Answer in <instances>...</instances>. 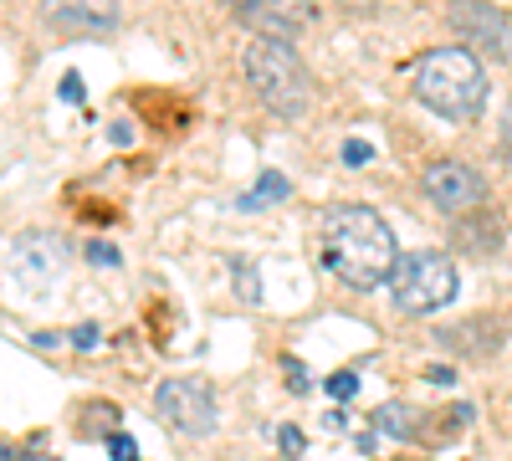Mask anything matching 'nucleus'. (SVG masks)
<instances>
[{
	"label": "nucleus",
	"mask_w": 512,
	"mask_h": 461,
	"mask_svg": "<svg viewBox=\"0 0 512 461\" xmlns=\"http://www.w3.org/2000/svg\"><path fill=\"white\" fill-rule=\"evenodd\" d=\"M277 446H282V456H303V431L282 426V431H277Z\"/></svg>",
	"instance_id": "16"
},
{
	"label": "nucleus",
	"mask_w": 512,
	"mask_h": 461,
	"mask_svg": "<svg viewBox=\"0 0 512 461\" xmlns=\"http://www.w3.org/2000/svg\"><path fill=\"white\" fill-rule=\"evenodd\" d=\"M93 262H103V267H108V262H118V251H113V246H93Z\"/></svg>",
	"instance_id": "20"
},
{
	"label": "nucleus",
	"mask_w": 512,
	"mask_h": 461,
	"mask_svg": "<svg viewBox=\"0 0 512 461\" xmlns=\"http://www.w3.org/2000/svg\"><path fill=\"white\" fill-rule=\"evenodd\" d=\"M410 93L431 113L466 123L487 108V67L472 47H431L410 62Z\"/></svg>",
	"instance_id": "2"
},
{
	"label": "nucleus",
	"mask_w": 512,
	"mask_h": 461,
	"mask_svg": "<svg viewBox=\"0 0 512 461\" xmlns=\"http://www.w3.org/2000/svg\"><path fill=\"white\" fill-rule=\"evenodd\" d=\"M41 16H47V26H57L67 36H108L118 26L113 0H47Z\"/></svg>",
	"instance_id": "8"
},
{
	"label": "nucleus",
	"mask_w": 512,
	"mask_h": 461,
	"mask_svg": "<svg viewBox=\"0 0 512 461\" xmlns=\"http://www.w3.org/2000/svg\"><path fill=\"white\" fill-rule=\"evenodd\" d=\"M236 277H241V282H236V292H241L246 303L262 298V287H256V267H241V262H236Z\"/></svg>",
	"instance_id": "15"
},
{
	"label": "nucleus",
	"mask_w": 512,
	"mask_h": 461,
	"mask_svg": "<svg viewBox=\"0 0 512 461\" xmlns=\"http://www.w3.org/2000/svg\"><path fill=\"white\" fill-rule=\"evenodd\" d=\"M67 262V251L52 241V236H21L16 251H11V277L26 282V287H47Z\"/></svg>",
	"instance_id": "9"
},
{
	"label": "nucleus",
	"mask_w": 512,
	"mask_h": 461,
	"mask_svg": "<svg viewBox=\"0 0 512 461\" xmlns=\"http://www.w3.org/2000/svg\"><path fill=\"white\" fill-rule=\"evenodd\" d=\"M369 159H374V149H369L364 139H349V144H344V164H349V170H364Z\"/></svg>",
	"instance_id": "14"
},
{
	"label": "nucleus",
	"mask_w": 512,
	"mask_h": 461,
	"mask_svg": "<svg viewBox=\"0 0 512 461\" xmlns=\"http://www.w3.org/2000/svg\"><path fill=\"white\" fill-rule=\"evenodd\" d=\"M502 149H507V159H512V113H507V123H502Z\"/></svg>",
	"instance_id": "21"
},
{
	"label": "nucleus",
	"mask_w": 512,
	"mask_h": 461,
	"mask_svg": "<svg viewBox=\"0 0 512 461\" xmlns=\"http://www.w3.org/2000/svg\"><path fill=\"white\" fill-rule=\"evenodd\" d=\"M318 257L344 287L374 292V287L390 282V272L400 262V246H395V231L384 226L379 211H369V205H338L323 221Z\"/></svg>",
	"instance_id": "1"
},
{
	"label": "nucleus",
	"mask_w": 512,
	"mask_h": 461,
	"mask_svg": "<svg viewBox=\"0 0 512 461\" xmlns=\"http://www.w3.org/2000/svg\"><path fill=\"white\" fill-rule=\"evenodd\" d=\"M277 200H287V180L277 170H267L262 180H256V190L241 195V211H267V205H277Z\"/></svg>",
	"instance_id": "10"
},
{
	"label": "nucleus",
	"mask_w": 512,
	"mask_h": 461,
	"mask_svg": "<svg viewBox=\"0 0 512 461\" xmlns=\"http://www.w3.org/2000/svg\"><path fill=\"white\" fill-rule=\"evenodd\" d=\"M108 456L113 461H139V446L128 441V436H108Z\"/></svg>",
	"instance_id": "17"
},
{
	"label": "nucleus",
	"mask_w": 512,
	"mask_h": 461,
	"mask_svg": "<svg viewBox=\"0 0 512 461\" xmlns=\"http://www.w3.org/2000/svg\"><path fill=\"white\" fill-rule=\"evenodd\" d=\"M390 292H395L400 313H436L461 292V277H456V262L446 251H415V257L395 262Z\"/></svg>",
	"instance_id": "4"
},
{
	"label": "nucleus",
	"mask_w": 512,
	"mask_h": 461,
	"mask_svg": "<svg viewBox=\"0 0 512 461\" xmlns=\"http://www.w3.org/2000/svg\"><path fill=\"white\" fill-rule=\"evenodd\" d=\"M328 395H333V400H354V395H359V374H333Z\"/></svg>",
	"instance_id": "12"
},
{
	"label": "nucleus",
	"mask_w": 512,
	"mask_h": 461,
	"mask_svg": "<svg viewBox=\"0 0 512 461\" xmlns=\"http://www.w3.org/2000/svg\"><path fill=\"white\" fill-rule=\"evenodd\" d=\"M154 415L180 436H210L216 431V395L200 380H164L154 390Z\"/></svg>",
	"instance_id": "5"
},
{
	"label": "nucleus",
	"mask_w": 512,
	"mask_h": 461,
	"mask_svg": "<svg viewBox=\"0 0 512 461\" xmlns=\"http://www.w3.org/2000/svg\"><path fill=\"white\" fill-rule=\"evenodd\" d=\"M62 98H67V103H77V98H82V82H77V77H67V82H62Z\"/></svg>",
	"instance_id": "19"
},
{
	"label": "nucleus",
	"mask_w": 512,
	"mask_h": 461,
	"mask_svg": "<svg viewBox=\"0 0 512 461\" xmlns=\"http://www.w3.org/2000/svg\"><path fill=\"white\" fill-rule=\"evenodd\" d=\"M420 190L446 216H472V211H482V200H487L482 170H472V164H461V159H436L431 170H425Z\"/></svg>",
	"instance_id": "6"
},
{
	"label": "nucleus",
	"mask_w": 512,
	"mask_h": 461,
	"mask_svg": "<svg viewBox=\"0 0 512 461\" xmlns=\"http://www.w3.org/2000/svg\"><path fill=\"white\" fill-rule=\"evenodd\" d=\"M374 421H379V431H390V436H410V426H415L405 405H379Z\"/></svg>",
	"instance_id": "11"
},
{
	"label": "nucleus",
	"mask_w": 512,
	"mask_h": 461,
	"mask_svg": "<svg viewBox=\"0 0 512 461\" xmlns=\"http://www.w3.org/2000/svg\"><path fill=\"white\" fill-rule=\"evenodd\" d=\"M287 380H292V390H308V369L297 359H287Z\"/></svg>",
	"instance_id": "18"
},
{
	"label": "nucleus",
	"mask_w": 512,
	"mask_h": 461,
	"mask_svg": "<svg viewBox=\"0 0 512 461\" xmlns=\"http://www.w3.org/2000/svg\"><path fill=\"white\" fill-rule=\"evenodd\" d=\"M446 21H451L456 36H466L472 47H482L492 57H507L512 52V21H507V11L487 6V0H451Z\"/></svg>",
	"instance_id": "7"
},
{
	"label": "nucleus",
	"mask_w": 512,
	"mask_h": 461,
	"mask_svg": "<svg viewBox=\"0 0 512 461\" xmlns=\"http://www.w3.org/2000/svg\"><path fill=\"white\" fill-rule=\"evenodd\" d=\"M241 67H246L251 93L262 98L277 118H303V113H308V103H313V77H308L303 57H297L282 36H256V41H246Z\"/></svg>",
	"instance_id": "3"
},
{
	"label": "nucleus",
	"mask_w": 512,
	"mask_h": 461,
	"mask_svg": "<svg viewBox=\"0 0 512 461\" xmlns=\"http://www.w3.org/2000/svg\"><path fill=\"white\" fill-rule=\"evenodd\" d=\"M226 6H231V11H241L246 21H256V16H267L272 6H282V0H226Z\"/></svg>",
	"instance_id": "13"
}]
</instances>
